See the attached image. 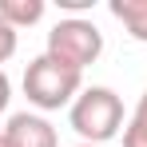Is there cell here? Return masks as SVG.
Segmentation results:
<instances>
[{"instance_id":"8","label":"cell","mask_w":147,"mask_h":147,"mask_svg":"<svg viewBox=\"0 0 147 147\" xmlns=\"http://www.w3.org/2000/svg\"><path fill=\"white\" fill-rule=\"evenodd\" d=\"M12 56H16V28L8 20H0V64L12 60Z\"/></svg>"},{"instance_id":"3","label":"cell","mask_w":147,"mask_h":147,"mask_svg":"<svg viewBox=\"0 0 147 147\" xmlns=\"http://www.w3.org/2000/svg\"><path fill=\"white\" fill-rule=\"evenodd\" d=\"M99 52H103V32H99L92 20H80V16H68L48 32V56L68 64L76 72H84L88 64H96Z\"/></svg>"},{"instance_id":"5","label":"cell","mask_w":147,"mask_h":147,"mask_svg":"<svg viewBox=\"0 0 147 147\" xmlns=\"http://www.w3.org/2000/svg\"><path fill=\"white\" fill-rule=\"evenodd\" d=\"M107 8H111V16L131 32V40L147 44V0H111Z\"/></svg>"},{"instance_id":"2","label":"cell","mask_w":147,"mask_h":147,"mask_svg":"<svg viewBox=\"0 0 147 147\" xmlns=\"http://www.w3.org/2000/svg\"><path fill=\"white\" fill-rule=\"evenodd\" d=\"M68 119H72L76 135L84 143H96L103 147L107 139H115L123 131V99L111 92V88H84L76 103L68 107Z\"/></svg>"},{"instance_id":"11","label":"cell","mask_w":147,"mask_h":147,"mask_svg":"<svg viewBox=\"0 0 147 147\" xmlns=\"http://www.w3.org/2000/svg\"><path fill=\"white\" fill-rule=\"evenodd\" d=\"M135 115H139V119H147V92L139 96V103H135Z\"/></svg>"},{"instance_id":"4","label":"cell","mask_w":147,"mask_h":147,"mask_svg":"<svg viewBox=\"0 0 147 147\" xmlns=\"http://www.w3.org/2000/svg\"><path fill=\"white\" fill-rule=\"evenodd\" d=\"M4 139L12 147H60L56 127L44 115H32V111H16L4 127Z\"/></svg>"},{"instance_id":"9","label":"cell","mask_w":147,"mask_h":147,"mask_svg":"<svg viewBox=\"0 0 147 147\" xmlns=\"http://www.w3.org/2000/svg\"><path fill=\"white\" fill-rule=\"evenodd\" d=\"M8 99H12V80L4 76V68H0V111L8 107Z\"/></svg>"},{"instance_id":"6","label":"cell","mask_w":147,"mask_h":147,"mask_svg":"<svg viewBox=\"0 0 147 147\" xmlns=\"http://www.w3.org/2000/svg\"><path fill=\"white\" fill-rule=\"evenodd\" d=\"M44 16V0H0V20L12 28H28Z\"/></svg>"},{"instance_id":"10","label":"cell","mask_w":147,"mask_h":147,"mask_svg":"<svg viewBox=\"0 0 147 147\" xmlns=\"http://www.w3.org/2000/svg\"><path fill=\"white\" fill-rule=\"evenodd\" d=\"M88 4H92V0H60V8H72V12L76 8H88Z\"/></svg>"},{"instance_id":"7","label":"cell","mask_w":147,"mask_h":147,"mask_svg":"<svg viewBox=\"0 0 147 147\" xmlns=\"http://www.w3.org/2000/svg\"><path fill=\"white\" fill-rule=\"evenodd\" d=\"M123 147H147V119L131 115L123 123Z\"/></svg>"},{"instance_id":"13","label":"cell","mask_w":147,"mask_h":147,"mask_svg":"<svg viewBox=\"0 0 147 147\" xmlns=\"http://www.w3.org/2000/svg\"><path fill=\"white\" fill-rule=\"evenodd\" d=\"M76 147H96V143H76Z\"/></svg>"},{"instance_id":"1","label":"cell","mask_w":147,"mask_h":147,"mask_svg":"<svg viewBox=\"0 0 147 147\" xmlns=\"http://www.w3.org/2000/svg\"><path fill=\"white\" fill-rule=\"evenodd\" d=\"M80 92H84V72H76L68 64L52 60L48 52L36 56V60L24 68V96H28V103H36L40 111L72 107Z\"/></svg>"},{"instance_id":"12","label":"cell","mask_w":147,"mask_h":147,"mask_svg":"<svg viewBox=\"0 0 147 147\" xmlns=\"http://www.w3.org/2000/svg\"><path fill=\"white\" fill-rule=\"evenodd\" d=\"M0 147H12V143H8V139H4V135H0Z\"/></svg>"},{"instance_id":"14","label":"cell","mask_w":147,"mask_h":147,"mask_svg":"<svg viewBox=\"0 0 147 147\" xmlns=\"http://www.w3.org/2000/svg\"><path fill=\"white\" fill-rule=\"evenodd\" d=\"M0 135H4V127H0Z\"/></svg>"}]
</instances>
